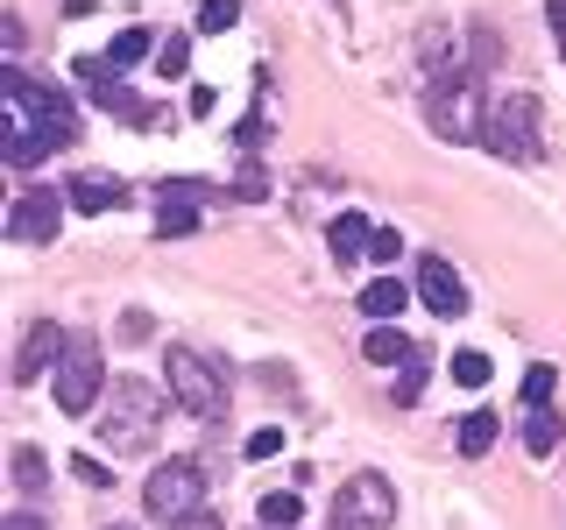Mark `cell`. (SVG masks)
Returning <instances> with one entry per match:
<instances>
[{"label":"cell","instance_id":"obj_34","mask_svg":"<svg viewBox=\"0 0 566 530\" xmlns=\"http://www.w3.org/2000/svg\"><path fill=\"white\" fill-rule=\"evenodd\" d=\"M120 340H128V347L156 340V318H149V311H128V318H120Z\"/></svg>","mask_w":566,"mask_h":530},{"label":"cell","instance_id":"obj_28","mask_svg":"<svg viewBox=\"0 0 566 530\" xmlns=\"http://www.w3.org/2000/svg\"><path fill=\"white\" fill-rule=\"evenodd\" d=\"M489 375H495L489 353H474V347H468V353H453V382H460V389H482Z\"/></svg>","mask_w":566,"mask_h":530},{"label":"cell","instance_id":"obj_38","mask_svg":"<svg viewBox=\"0 0 566 530\" xmlns=\"http://www.w3.org/2000/svg\"><path fill=\"white\" fill-rule=\"evenodd\" d=\"M0 530H43V517H35V509H14V517L0 523Z\"/></svg>","mask_w":566,"mask_h":530},{"label":"cell","instance_id":"obj_5","mask_svg":"<svg viewBox=\"0 0 566 530\" xmlns=\"http://www.w3.org/2000/svg\"><path fill=\"white\" fill-rule=\"evenodd\" d=\"M142 509H149V523H185L206 509V467L199 459H164V467L142 481Z\"/></svg>","mask_w":566,"mask_h":530},{"label":"cell","instance_id":"obj_16","mask_svg":"<svg viewBox=\"0 0 566 530\" xmlns=\"http://www.w3.org/2000/svg\"><path fill=\"white\" fill-rule=\"evenodd\" d=\"M8 474H14V495H22V502L35 509L50 495V459L35 453V446H14V459H8Z\"/></svg>","mask_w":566,"mask_h":530},{"label":"cell","instance_id":"obj_6","mask_svg":"<svg viewBox=\"0 0 566 530\" xmlns=\"http://www.w3.org/2000/svg\"><path fill=\"white\" fill-rule=\"evenodd\" d=\"M106 403V361H99V340L93 332H71L64 361H57V411L64 417H93Z\"/></svg>","mask_w":566,"mask_h":530},{"label":"cell","instance_id":"obj_13","mask_svg":"<svg viewBox=\"0 0 566 530\" xmlns=\"http://www.w3.org/2000/svg\"><path fill=\"white\" fill-rule=\"evenodd\" d=\"M418 297H424L439 318H460V311H468V283L453 276L447 255H424V262H418Z\"/></svg>","mask_w":566,"mask_h":530},{"label":"cell","instance_id":"obj_33","mask_svg":"<svg viewBox=\"0 0 566 530\" xmlns=\"http://www.w3.org/2000/svg\"><path fill=\"white\" fill-rule=\"evenodd\" d=\"M234 199H270V177H262V163H241V177H234Z\"/></svg>","mask_w":566,"mask_h":530},{"label":"cell","instance_id":"obj_2","mask_svg":"<svg viewBox=\"0 0 566 530\" xmlns=\"http://www.w3.org/2000/svg\"><path fill=\"white\" fill-rule=\"evenodd\" d=\"M164 396L170 389H156V382H135V375H120L114 389H106V403H99V446L114 453V459H135V453H149L156 446V424H164Z\"/></svg>","mask_w":566,"mask_h":530},{"label":"cell","instance_id":"obj_30","mask_svg":"<svg viewBox=\"0 0 566 530\" xmlns=\"http://www.w3.org/2000/svg\"><path fill=\"white\" fill-rule=\"evenodd\" d=\"M241 453H248V459H276V453H283V432H276V424H262V432H248Z\"/></svg>","mask_w":566,"mask_h":530},{"label":"cell","instance_id":"obj_18","mask_svg":"<svg viewBox=\"0 0 566 530\" xmlns=\"http://www.w3.org/2000/svg\"><path fill=\"white\" fill-rule=\"evenodd\" d=\"M403 305H411V290H403L397 276H376V283L361 290V311L376 318V326H397V311H403Z\"/></svg>","mask_w":566,"mask_h":530},{"label":"cell","instance_id":"obj_21","mask_svg":"<svg viewBox=\"0 0 566 530\" xmlns=\"http://www.w3.org/2000/svg\"><path fill=\"white\" fill-rule=\"evenodd\" d=\"M559 438H566V417L553 411V403L524 417V453H538V459H545V453H559Z\"/></svg>","mask_w":566,"mask_h":530},{"label":"cell","instance_id":"obj_3","mask_svg":"<svg viewBox=\"0 0 566 530\" xmlns=\"http://www.w3.org/2000/svg\"><path fill=\"white\" fill-rule=\"evenodd\" d=\"M164 389H170V403L185 417H227V368L212 361V353L199 347H170L164 353Z\"/></svg>","mask_w":566,"mask_h":530},{"label":"cell","instance_id":"obj_4","mask_svg":"<svg viewBox=\"0 0 566 530\" xmlns=\"http://www.w3.org/2000/svg\"><path fill=\"white\" fill-rule=\"evenodd\" d=\"M482 149L503 156V163H538L545 156V128H538V99L531 93H495L489 99V120H482Z\"/></svg>","mask_w":566,"mask_h":530},{"label":"cell","instance_id":"obj_29","mask_svg":"<svg viewBox=\"0 0 566 530\" xmlns=\"http://www.w3.org/2000/svg\"><path fill=\"white\" fill-rule=\"evenodd\" d=\"M191 226H199V212H191V205H156V234H191Z\"/></svg>","mask_w":566,"mask_h":530},{"label":"cell","instance_id":"obj_7","mask_svg":"<svg viewBox=\"0 0 566 530\" xmlns=\"http://www.w3.org/2000/svg\"><path fill=\"white\" fill-rule=\"evenodd\" d=\"M71 78L93 93L99 114H114V120H128V128H164V106H149V99H135L128 85H120V71L106 64V57H78L71 64Z\"/></svg>","mask_w":566,"mask_h":530},{"label":"cell","instance_id":"obj_24","mask_svg":"<svg viewBox=\"0 0 566 530\" xmlns=\"http://www.w3.org/2000/svg\"><path fill=\"white\" fill-rule=\"evenodd\" d=\"M149 64H156V78H164V85H170V78H185V71H191V35H164Z\"/></svg>","mask_w":566,"mask_h":530},{"label":"cell","instance_id":"obj_36","mask_svg":"<svg viewBox=\"0 0 566 530\" xmlns=\"http://www.w3.org/2000/svg\"><path fill=\"white\" fill-rule=\"evenodd\" d=\"M545 29H553V43H559V57H566V0H545Z\"/></svg>","mask_w":566,"mask_h":530},{"label":"cell","instance_id":"obj_22","mask_svg":"<svg viewBox=\"0 0 566 530\" xmlns=\"http://www.w3.org/2000/svg\"><path fill=\"white\" fill-rule=\"evenodd\" d=\"M361 353H368V361H376V368H397V361H411V340H403V332L397 326H368V340H361Z\"/></svg>","mask_w":566,"mask_h":530},{"label":"cell","instance_id":"obj_9","mask_svg":"<svg viewBox=\"0 0 566 530\" xmlns=\"http://www.w3.org/2000/svg\"><path fill=\"white\" fill-rule=\"evenodd\" d=\"M424 120H432L439 141H482L489 106L474 85H424Z\"/></svg>","mask_w":566,"mask_h":530},{"label":"cell","instance_id":"obj_12","mask_svg":"<svg viewBox=\"0 0 566 530\" xmlns=\"http://www.w3.org/2000/svg\"><path fill=\"white\" fill-rule=\"evenodd\" d=\"M64 347H71V332L57 326V318H43V326H29L22 332V347H14V382H43L50 375V368H57L64 361Z\"/></svg>","mask_w":566,"mask_h":530},{"label":"cell","instance_id":"obj_37","mask_svg":"<svg viewBox=\"0 0 566 530\" xmlns=\"http://www.w3.org/2000/svg\"><path fill=\"white\" fill-rule=\"evenodd\" d=\"M0 43H8V50H22V43H29V29H22V14H0Z\"/></svg>","mask_w":566,"mask_h":530},{"label":"cell","instance_id":"obj_20","mask_svg":"<svg viewBox=\"0 0 566 530\" xmlns=\"http://www.w3.org/2000/svg\"><path fill=\"white\" fill-rule=\"evenodd\" d=\"M255 517H262V530H297V523H305V495H297V488H270Z\"/></svg>","mask_w":566,"mask_h":530},{"label":"cell","instance_id":"obj_19","mask_svg":"<svg viewBox=\"0 0 566 530\" xmlns=\"http://www.w3.org/2000/svg\"><path fill=\"white\" fill-rule=\"evenodd\" d=\"M495 432H503V417H495V411H468V417H460V432H453L460 459H482L495 446Z\"/></svg>","mask_w":566,"mask_h":530},{"label":"cell","instance_id":"obj_15","mask_svg":"<svg viewBox=\"0 0 566 530\" xmlns=\"http://www.w3.org/2000/svg\"><path fill=\"white\" fill-rule=\"evenodd\" d=\"M270 135H276V78H270V71H255V114H248L241 128H234V141H241L248 156H255Z\"/></svg>","mask_w":566,"mask_h":530},{"label":"cell","instance_id":"obj_23","mask_svg":"<svg viewBox=\"0 0 566 530\" xmlns=\"http://www.w3.org/2000/svg\"><path fill=\"white\" fill-rule=\"evenodd\" d=\"M142 57H156V35H149V29H120L114 43H106V64H114V71H128V64H142Z\"/></svg>","mask_w":566,"mask_h":530},{"label":"cell","instance_id":"obj_26","mask_svg":"<svg viewBox=\"0 0 566 530\" xmlns=\"http://www.w3.org/2000/svg\"><path fill=\"white\" fill-rule=\"evenodd\" d=\"M234 22H241V0H206L199 8V35H227Z\"/></svg>","mask_w":566,"mask_h":530},{"label":"cell","instance_id":"obj_35","mask_svg":"<svg viewBox=\"0 0 566 530\" xmlns=\"http://www.w3.org/2000/svg\"><path fill=\"white\" fill-rule=\"evenodd\" d=\"M397 255H403V241L389 234V226H376V241H368V262H382V269H389V262H397Z\"/></svg>","mask_w":566,"mask_h":530},{"label":"cell","instance_id":"obj_17","mask_svg":"<svg viewBox=\"0 0 566 530\" xmlns=\"http://www.w3.org/2000/svg\"><path fill=\"white\" fill-rule=\"evenodd\" d=\"M326 241H333V262H368V241H376V226H368L361 212H340V220L326 226Z\"/></svg>","mask_w":566,"mask_h":530},{"label":"cell","instance_id":"obj_8","mask_svg":"<svg viewBox=\"0 0 566 530\" xmlns=\"http://www.w3.org/2000/svg\"><path fill=\"white\" fill-rule=\"evenodd\" d=\"M397 523V488L382 474H354L340 481V502H333V523L326 530H389Z\"/></svg>","mask_w":566,"mask_h":530},{"label":"cell","instance_id":"obj_10","mask_svg":"<svg viewBox=\"0 0 566 530\" xmlns=\"http://www.w3.org/2000/svg\"><path fill=\"white\" fill-rule=\"evenodd\" d=\"M418 64H424L432 85H482L474 78V43H468V29H453V22H432L418 35Z\"/></svg>","mask_w":566,"mask_h":530},{"label":"cell","instance_id":"obj_39","mask_svg":"<svg viewBox=\"0 0 566 530\" xmlns=\"http://www.w3.org/2000/svg\"><path fill=\"white\" fill-rule=\"evenodd\" d=\"M170 530H227L220 517H206V509H199V517H185V523H170Z\"/></svg>","mask_w":566,"mask_h":530},{"label":"cell","instance_id":"obj_14","mask_svg":"<svg viewBox=\"0 0 566 530\" xmlns=\"http://www.w3.org/2000/svg\"><path fill=\"white\" fill-rule=\"evenodd\" d=\"M64 199H71V212H93V220H99V212H120V205H128V184H120V177H106V170H78L64 184Z\"/></svg>","mask_w":566,"mask_h":530},{"label":"cell","instance_id":"obj_1","mask_svg":"<svg viewBox=\"0 0 566 530\" xmlns=\"http://www.w3.org/2000/svg\"><path fill=\"white\" fill-rule=\"evenodd\" d=\"M71 141H78V114L57 85H35L22 64L0 71V156H8V170H35Z\"/></svg>","mask_w":566,"mask_h":530},{"label":"cell","instance_id":"obj_25","mask_svg":"<svg viewBox=\"0 0 566 530\" xmlns=\"http://www.w3.org/2000/svg\"><path fill=\"white\" fill-rule=\"evenodd\" d=\"M553 389H559V368L538 361V368L524 375V403H531V411H545V403H553Z\"/></svg>","mask_w":566,"mask_h":530},{"label":"cell","instance_id":"obj_11","mask_svg":"<svg viewBox=\"0 0 566 530\" xmlns=\"http://www.w3.org/2000/svg\"><path fill=\"white\" fill-rule=\"evenodd\" d=\"M64 205H71L64 191H50V184H22V191H14V205H8V241H29V247L57 241Z\"/></svg>","mask_w":566,"mask_h":530},{"label":"cell","instance_id":"obj_40","mask_svg":"<svg viewBox=\"0 0 566 530\" xmlns=\"http://www.w3.org/2000/svg\"><path fill=\"white\" fill-rule=\"evenodd\" d=\"M106 530H128V523H106Z\"/></svg>","mask_w":566,"mask_h":530},{"label":"cell","instance_id":"obj_32","mask_svg":"<svg viewBox=\"0 0 566 530\" xmlns=\"http://www.w3.org/2000/svg\"><path fill=\"white\" fill-rule=\"evenodd\" d=\"M71 481H85V488H114V474H106L93 453H78V459H71Z\"/></svg>","mask_w":566,"mask_h":530},{"label":"cell","instance_id":"obj_27","mask_svg":"<svg viewBox=\"0 0 566 530\" xmlns=\"http://www.w3.org/2000/svg\"><path fill=\"white\" fill-rule=\"evenodd\" d=\"M468 43H474V78H482V71H495V57H503L495 29H489V22H468Z\"/></svg>","mask_w":566,"mask_h":530},{"label":"cell","instance_id":"obj_31","mask_svg":"<svg viewBox=\"0 0 566 530\" xmlns=\"http://www.w3.org/2000/svg\"><path fill=\"white\" fill-rule=\"evenodd\" d=\"M418 396H424V353L403 361V382H397V403H418Z\"/></svg>","mask_w":566,"mask_h":530}]
</instances>
